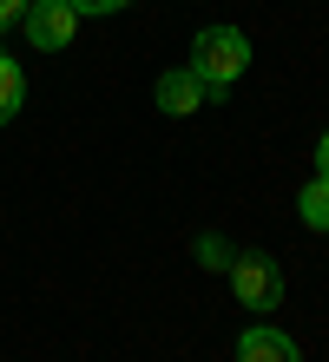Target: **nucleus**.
I'll use <instances>...</instances> for the list:
<instances>
[{
  "instance_id": "nucleus-1",
  "label": "nucleus",
  "mask_w": 329,
  "mask_h": 362,
  "mask_svg": "<svg viewBox=\"0 0 329 362\" xmlns=\"http://www.w3.org/2000/svg\"><path fill=\"white\" fill-rule=\"evenodd\" d=\"M250 66V40L237 33V27H204L197 33V47H191V73L204 79V93H224L237 86Z\"/></svg>"
},
{
  "instance_id": "nucleus-2",
  "label": "nucleus",
  "mask_w": 329,
  "mask_h": 362,
  "mask_svg": "<svg viewBox=\"0 0 329 362\" xmlns=\"http://www.w3.org/2000/svg\"><path fill=\"white\" fill-rule=\"evenodd\" d=\"M224 270H231V290H237V303H244V310L270 316V310L283 303V270L263 257V250H237Z\"/></svg>"
},
{
  "instance_id": "nucleus-3",
  "label": "nucleus",
  "mask_w": 329,
  "mask_h": 362,
  "mask_svg": "<svg viewBox=\"0 0 329 362\" xmlns=\"http://www.w3.org/2000/svg\"><path fill=\"white\" fill-rule=\"evenodd\" d=\"M27 40H33V53H59L66 40H73V27H79V13L66 7V0H27Z\"/></svg>"
},
{
  "instance_id": "nucleus-4",
  "label": "nucleus",
  "mask_w": 329,
  "mask_h": 362,
  "mask_svg": "<svg viewBox=\"0 0 329 362\" xmlns=\"http://www.w3.org/2000/svg\"><path fill=\"white\" fill-rule=\"evenodd\" d=\"M158 105L171 119H185V112H197V105H204V79H197L191 66H171L165 79H158Z\"/></svg>"
},
{
  "instance_id": "nucleus-5",
  "label": "nucleus",
  "mask_w": 329,
  "mask_h": 362,
  "mask_svg": "<svg viewBox=\"0 0 329 362\" xmlns=\"http://www.w3.org/2000/svg\"><path fill=\"white\" fill-rule=\"evenodd\" d=\"M237 362H303L283 329H244L237 336Z\"/></svg>"
},
{
  "instance_id": "nucleus-6",
  "label": "nucleus",
  "mask_w": 329,
  "mask_h": 362,
  "mask_svg": "<svg viewBox=\"0 0 329 362\" xmlns=\"http://www.w3.org/2000/svg\"><path fill=\"white\" fill-rule=\"evenodd\" d=\"M20 105H27V73H20L13 59L0 53V125H7V119L20 112Z\"/></svg>"
},
{
  "instance_id": "nucleus-7",
  "label": "nucleus",
  "mask_w": 329,
  "mask_h": 362,
  "mask_svg": "<svg viewBox=\"0 0 329 362\" xmlns=\"http://www.w3.org/2000/svg\"><path fill=\"white\" fill-rule=\"evenodd\" d=\"M303 224H310V230H329V178H310V185H303Z\"/></svg>"
},
{
  "instance_id": "nucleus-8",
  "label": "nucleus",
  "mask_w": 329,
  "mask_h": 362,
  "mask_svg": "<svg viewBox=\"0 0 329 362\" xmlns=\"http://www.w3.org/2000/svg\"><path fill=\"white\" fill-rule=\"evenodd\" d=\"M66 7H73V13H119L125 0H66Z\"/></svg>"
},
{
  "instance_id": "nucleus-9",
  "label": "nucleus",
  "mask_w": 329,
  "mask_h": 362,
  "mask_svg": "<svg viewBox=\"0 0 329 362\" xmlns=\"http://www.w3.org/2000/svg\"><path fill=\"white\" fill-rule=\"evenodd\" d=\"M20 13H27V0H0V27H13Z\"/></svg>"
},
{
  "instance_id": "nucleus-10",
  "label": "nucleus",
  "mask_w": 329,
  "mask_h": 362,
  "mask_svg": "<svg viewBox=\"0 0 329 362\" xmlns=\"http://www.w3.org/2000/svg\"><path fill=\"white\" fill-rule=\"evenodd\" d=\"M316 178H329V132L316 139Z\"/></svg>"
}]
</instances>
